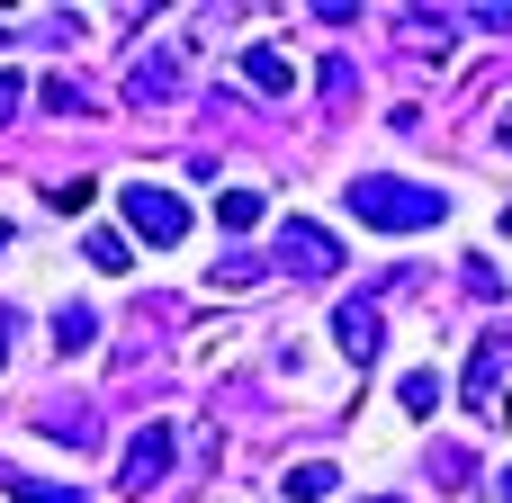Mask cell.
Returning <instances> with one entry per match:
<instances>
[{"label":"cell","mask_w":512,"mask_h":503,"mask_svg":"<svg viewBox=\"0 0 512 503\" xmlns=\"http://www.w3.org/2000/svg\"><path fill=\"white\" fill-rule=\"evenodd\" d=\"M342 207H351L360 225H378V234H423V225H441V216H450V189H423V180L360 171V180L342 189Z\"/></svg>","instance_id":"1"},{"label":"cell","mask_w":512,"mask_h":503,"mask_svg":"<svg viewBox=\"0 0 512 503\" xmlns=\"http://www.w3.org/2000/svg\"><path fill=\"white\" fill-rule=\"evenodd\" d=\"M126 234H135V243H153V252L189 243V207H180V189H153V180H135V189H126Z\"/></svg>","instance_id":"2"},{"label":"cell","mask_w":512,"mask_h":503,"mask_svg":"<svg viewBox=\"0 0 512 503\" xmlns=\"http://www.w3.org/2000/svg\"><path fill=\"white\" fill-rule=\"evenodd\" d=\"M171 459H180V432H171V423H144V432L126 441V468H117V486H126V495H153V486L171 477Z\"/></svg>","instance_id":"3"},{"label":"cell","mask_w":512,"mask_h":503,"mask_svg":"<svg viewBox=\"0 0 512 503\" xmlns=\"http://www.w3.org/2000/svg\"><path fill=\"white\" fill-rule=\"evenodd\" d=\"M180 72H189V45H153V54H135V72H126V99H135V108H162V99H180Z\"/></svg>","instance_id":"4"},{"label":"cell","mask_w":512,"mask_h":503,"mask_svg":"<svg viewBox=\"0 0 512 503\" xmlns=\"http://www.w3.org/2000/svg\"><path fill=\"white\" fill-rule=\"evenodd\" d=\"M279 261H288L297 279H333V270H342V243H333L324 225H306V216H288V234H279Z\"/></svg>","instance_id":"5"},{"label":"cell","mask_w":512,"mask_h":503,"mask_svg":"<svg viewBox=\"0 0 512 503\" xmlns=\"http://www.w3.org/2000/svg\"><path fill=\"white\" fill-rule=\"evenodd\" d=\"M333 342H342V360H378V342H387V315H378V297H342L333 306Z\"/></svg>","instance_id":"6"},{"label":"cell","mask_w":512,"mask_h":503,"mask_svg":"<svg viewBox=\"0 0 512 503\" xmlns=\"http://www.w3.org/2000/svg\"><path fill=\"white\" fill-rule=\"evenodd\" d=\"M405 36H414L405 54H423V63H441V54H450V36H459V18H450V9H405Z\"/></svg>","instance_id":"7"},{"label":"cell","mask_w":512,"mask_h":503,"mask_svg":"<svg viewBox=\"0 0 512 503\" xmlns=\"http://www.w3.org/2000/svg\"><path fill=\"white\" fill-rule=\"evenodd\" d=\"M243 81L270 90V99H288V90H297V63H288L279 45H243Z\"/></svg>","instance_id":"8"},{"label":"cell","mask_w":512,"mask_h":503,"mask_svg":"<svg viewBox=\"0 0 512 503\" xmlns=\"http://www.w3.org/2000/svg\"><path fill=\"white\" fill-rule=\"evenodd\" d=\"M495 369H504V333H486L477 360H468V405H477V414H495Z\"/></svg>","instance_id":"9"},{"label":"cell","mask_w":512,"mask_h":503,"mask_svg":"<svg viewBox=\"0 0 512 503\" xmlns=\"http://www.w3.org/2000/svg\"><path fill=\"white\" fill-rule=\"evenodd\" d=\"M261 216H270V198H261V189H225V198H216V225H225V234H252Z\"/></svg>","instance_id":"10"},{"label":"cell","mask_w":512,"mask_h":503,"mask_svg":"<svg viewBox=\"0 0 512 503\" xmlns=\"http://www.w3.org/2000/svg\"><path fill=\"white\" fill-rule=\"evenodd\" d=\"M441 396H450V387H441V369H405V378H396V405H405V414H423V423H432V405H441Z\"/></svg>","instance_id":"11"},{"label":"cell","mask_w":512,"mask_h":503,"mask_svg":"<svg viewBox=\"0 0 512 503\" xmlns=\"http://www.w3.org/2000/svg\"><path fill=\"white\" fill-rule=\"evenodd\" d=\"M333 477H342L333 459H297V468H288L279 486H288V495H297V503H324V495H333Z\"/></svg>","instance_id":"12"},{"label":"cell","mask_w":512,"mask_h":503,"mask_svg":"<svg viewBox=\"0 0 512 503\" xmlns=\"http://www.w3.org/2000/svg\"><path fill=\"white\" fill-rule=\"evenodd\" d=\"M90 342H99V315H90V306H63V315H54V351L72 360V351H90Z\"/></svg>","instance_id":"13"},{"label":"cell","mask_w":512,"mask_h":503,"mask_svg":"<svg viewBox=\"0 0 512 503\" xmlns=\"http://www.w3.org/2000/svg\"><path fill=\"white\" fill-rule=\"evenodd\" d=\"M9 486V503H81L72 486H54V477H0Z\"/></svg>","instance_id":"14"},{"label":"cell","mask_w":512,"mask_h":503,"mask_svg":"<svg viewBox=\"0 0 512 503\" xmlns=\"http://www.w3.org/2000/svg\"><path fill=\"white\" fill-rule=\"evenodd\" d=\"M90 198H99V180H81V171H72V180H54V189H45V207H54V216H81V207H90Z\"/></svg>","instance_id":"15"},{"label":"cell","mask_w":512,"mask_h":503,"mask_svg":"<svg viewBox=\"0 0 512 503\" xmlns=\"http://www.w3.org/2000/svg\"><path fill=\"white\" fill-rule=\"evenodd\" d=\"M81 261H90V270H108V279H117V270H135V261H126V234H90V243H81Z\"/></svg>","instance_id":"16"},{"label":"cell","mask_w":512,"mask_h":503,"mask_svg":"<svg viewBox=\"0 0 512 503\" xmlns=\"http://www.w3.org/2000/svg\"><path fill=\"white\" fill-rule=\"evenodd\" d=\"M36 99H45V108H63V117H90V99H81V81H63V72H54V81H36Z\"/></svg>","instance_id":"17"},{"label":"cell","mask_w":512,"mask_h":503,"mask_svg":"<svg viewBox=\"0 0 512 503\" xmlns=\"http://www.w3.org/2000/svg\"><path fill=\"white\" fill-rule=\"evenodd\" d=\"M351 90H360V63H351V54H333V63H324V99H333V108H342V99H351Z\"/></svg>","instance_id":"18"},{"label":"cell","mask_w":512,"mask_h":503,"mask_svg":"<svg viewBox=\"0 0 512 503\" xmlns=\"http://www.w3.org/2000/svg\"><path fill=\"white\" fill-rule=\"evenodd\" d=\"M468 27H486V36H512V0H486V9H468Z\"/></svg>","instance_id":"19"},{"label":"cell","mask_w":512,"mask_h":503,"mask_svg":"<svg viewBox=\"0 0 512 503\" xmlns=\"http://www.w3.org/2000/svg\"><path fill=\"white\" fill-rule=\"evenodd\" d=\"M45 432H54V441H72V450H81V441H90V414H45Z\"/></svg>","instance_id":"20"},{"label":"cell","mask_w":512,"mask_h":503,"mask_svg":"<svg viewBox=\"0 0 512 503\" xmlns=\"http://www.w3.org/2000/svg\"><path fill=\"white\" fill-rule=\"evenodd\" d=\"M432 468H441V486H459V477H468V450H459V441H441V450H432Z\"/></svg>","instance_id":"21"},{"label":"cell","mask_w":512,"mask_h":503,"mask_svg":"<svg viewBox=\"0 0 512 503\" xmlns=\"http://www.w3.org/2000/svg\"><path fill=\"white\" fill-rule=\"evenodd\" d=\"M18 99H27V81H18V72H9V63H0V126H9V117H18Z\"/></svg>","instance_id":"22"},{"label":"cell","mask_w":512,"mask_h":503,"mask_svg":"<svg viewBox=\"0 0 512 503\" xmlns=\"http://www.w3.org/2000/svg\"><path fill=\"white\" fill-rule=\"evenodd\" d=\"M495 135H504V153H512V108H504V126H495Z\"/></svg>","instance_id":"23"},{"label":"cell","mask_w":512,"mask_h":503,"mask_svg":"<svg viewBox=\"0 0 512 503\" xmlns=\"http://www.w3.org/2000/svg\"><path fill=\"white\" fill-rule=\"evenodd\" d=\"M495 414H504V432H512V396H504V405H495Z\"/></svg>","instance_id":"24"},{"label":"cell","mask_w":512,"mask_h":503,"mask_svg":"<svg viewBox=\"0 0 512 503\" xmlns=\"http://www.w3.org/2000/svg\"><path fill=\"white\" fill-rule=\"evenodd\" d=\"M495 486H504V503H512V468H504V477H495Z\"/></svg>","instance_id":"25"},{"label":"cell","mask_w":512,"mask_h":503,"mask_svg":"<svg viewBox=\"0 0 512 503\" xmlns=\"http://www.w3.org/2000/svg\"><path fill=\"white\" fill-rule=\"evenodd\" d=\"M0 252H9V216H0Z\"/></svg>","instance_id":"26"},{"label":"cell","mask_w":512,"mask_h":503,"mask_svg":"<svg viewBox=\"0 0 512 503\" xmlns=\"http://www.w3.org/2000/svg\"><path fill=\"white\" fill-rule=\"evenodd\" d=\"M369 503H405V495H369Z\"/></svg>","instance_id":"27"},{"label":"cell","mask_w":512,"mask_h":503,"mask_svg":"<svg viewBox=\"0 0 512 503\" xmlns=\"http://www.w3.org/2000/svg\"><path fill=\"white\" fill-rule=\"evenodd\" d=\"M0 333H9V324H0ZM0 360H9V342H0Z\"/></svg>","instance_id":"28"}]
</instances>
